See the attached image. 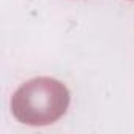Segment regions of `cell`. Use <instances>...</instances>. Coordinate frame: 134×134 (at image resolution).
I'll use <instances>...</instances> for the list:
<instances>
[{"label":"cell","instance_id":"cell-1","mask_svg":"<svg viewBox=\"0 0 134 134\" xmlns=\"http://www.w3.org/2000/svg\"><path fill=\"white\" fill-rule=\"evenodd\" d=\"M70 104V92L60 81L35 77L22 84L11 98L13 115L25 125L44 126L65 115Z\"/></svg>","mask_w":134,"mask_h":134}]
</instances>
